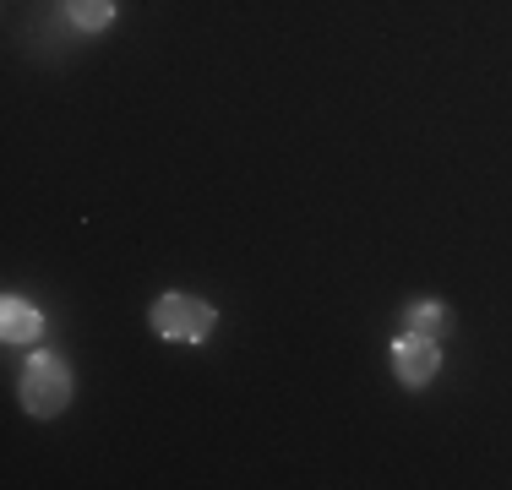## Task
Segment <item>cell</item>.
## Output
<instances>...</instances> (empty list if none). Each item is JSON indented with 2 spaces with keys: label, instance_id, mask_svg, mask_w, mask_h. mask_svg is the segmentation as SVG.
I'll return each instance as SVG.
<instances>
[{
  "label": "cell",
  "instance_id": "1",
  "mask_svg": "<svg viewBox=\"0 0 512 490\" xmlns=\"http://www.w3.org/2000/svg\"><path fill=\"white\" fill-rule=\"evenodd\" d=\"M148 327L169 343H207V333L218 327V311L197 294H158L153 311H148Z\"/></svg>",
  "mask_w": 512,
  "mask_h": 490
},
{
  "label": "cell",
  "instance_id": "2",
  "mask_svg": "<svg viewBox=\"0 0 512 490\" xmlns=\"http://www.w3.org/2000/svg\"><path fill=\"white\" fill-rule=\"evenodd\" d=\"M71 403V371L66 360H55V354H33L28 371H22V409L39 414V420H50Z\"/></svg>",
  "mask_w": 512,
  "mask_h": 490
},
{
  "label": "cell",
  "instance_id": "3",
  "mask_svg": "<svg viewBox=\"0 0 512 490\" xmlns=\"http://www.w3.org/2000/svg\"><path fill=\"white\" fill-rule=\"evenodd\" d=\"M393 371L404 387H425L436 382V371H442V349H436V338L425 333H404L393 343Z\"/></svg>",
  "mask_w": 512,
  "mask_h": 490
},
{
  "label": "cell",
  "instance_id": "4",
  "mask_svg": "<svg viewBox=\"0 0 512 490\" xmlns=\"http://www.w3.org/2000/svg\"><path fill=\"white\" fill-rule=\"evenodd\" d=\"M0 338H6V343H22V349H33V343L44 338V316L33 311L28 300L6 294V300H0Z\"/></svg>",
  "mask_w": 512,
  "mask_h": 490
},
{
  "label": "cell",
  "instance_id": "5",
  "mask_svg": "<svg viewBox=\"0 0 512 490\" xmlns=\"http://www.w3.org/2000/svg\"><path fill=\"white\" fill-rule=\"evenodd\" d=\"M66 17L77 33H104L115 22V0H66Z\"/></svg>",
  "mask_w": 512,
  "mask_h": 490
},
{
  "label": "cell",
  "instance_id": "6",
  "mask_svg": "<svg viewBox=\"0 0 512 490\" xmlns=\"http://www.w3.org/2000/svg\"><path fill=\"white\" fill-rule=\"evenodd\" d=\"M442 322H447L442 300H414V305H409V333H425V338H436V333H442Z\"/></svg>",
  "mask_w": 512,
  "mask_h": 490
}]
</instances>
